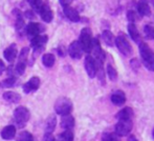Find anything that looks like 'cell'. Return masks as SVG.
I'll return each mask as SVG.
<instances>
[{
    "instance_id": "32",
    "label": "cell",
    "mask_w": 154,
    "mask_h": 141,
    "mask_svg": "<svg viewBox=\"0 0 154 141\" xmlns=\"http://www.w3.org/2000/svg\"><path fill=\"white\" fill-rule=\"evenodd\" d=\"M23 25H24V20H23V17H22V15H21V13L18 11V15L16 16V27H17V30H20Z\"/></svg>"
},
{
    "instance_id": "35",
    "label": "cell",
    "mask_w": 154,
    "mask_h": 141,
    "mask_svg": "<svg viewBox=\"0 0 154 141\" xmlns=\"http://www.w3.org/2000/svg\"><path fill=\"white\" fill-rule=\"evenodd\" d=\"M102 141H119V139L113 135V134L105 133L103 135V137H102Z\"/></svg>"
},
{
    "instance_id": "31",
    "label": "cell",
    "mask_w": 154,
    "mask_h": 141,
    "mask_svg": "<svg viewBox=\"0 0 154 141\" xmlns=\"http://www.w3.org/2000/svg\"><path fill=\"white\" fill-rule=\"evenodd\" d=\"M15 82H16V79H15V77H8L6 78L5 80H4L3 82L1 83L2 86H4V88H12V86L15 85Z\"/></svg>"
},
{
    "instance_id": "10",
    "label": "cell",
    "mask_w": 154,
    "mask_h": 141,
    "mask_svg": "<svg viewBox=\"0 0 154 141\" xmlns=\"http://www.w3.org/2000/svg\"><path fill=\"white\" fill-rule=\"evenodd\" d=\"M39 12H40L41 18H42V20L44 21V22L49 23L51 20H53L54 14H53V11H51V8H49L48 4L43 3V5L41 6V8H40Z\"/></svg>"
},
{
    "instance_id": "38",
    "label": "cell",
    "mask_w": 154,
    "mask_h": 141,
    "mask_svg": "<svg viewBox=\"0 0 154 141\" xmlns=\"http://www.w3.org/2000/svg\"><path fill=\"white\" fill-rule=\"evenodd\" d=\"M128 141H137V139H136V137H135V136L131 135L129 138H128Z\"/></svg>"
},
{
    "instance_id": "5",
    "label": "cell",
    "mask_w": 154,
    "mask_h": 141,
    "mask_svg": "<svg viewBox=\"0 0 154 141\" xmlns=\"http://www.w3.org/2000/svg\"><path fill=\"white\" fill-rule=\"evenodd\" d=\"M132 127L133 125L131 120H119L116 125V135L120 137L129 135V133L132 131Z\"/></svg>"
},
{
    "instance_id": "6",
    "label": "cell",
    "mask_w": 154,
    "mask_h": 141,
    "mask_svg": "<svg viewBox=\"0 0 154 141\" xmlns=\"http://www.w3.org/2000/svg\"><path fill=\"white\" fill-rule=\"evenodd\" d=\"M85 70L87 72V75L89 78H94L97 76V63L92 56H86L85 61H84Z\"/></svg>"
},
{
    "instance_id": "25",
    "label": "cell",
    "mask_w": 154,
    "mask_h": 141,
    "mask_svg": "<svg viewBox=\"0 0 154 141\" xmlns=\"http://www.w3.org/2000/svg\"><path fill=\"white\" fill-rule=\"evenodd\" d=\"M59 141H73V134L70 130H65L59 136Z\"/></svg>"
},
{
    "instance_id": "39",
    "label": "cell",
    "mask_w": 154,
    "mask_h": 141,
    "mask_svg": "<svg viewBox=\"0 0 154 141\" xmlns=\"http://www.w3.org/2000/svg\"><path fill=\"white\" fill-rule=\"evenodd\" d=\"M152 135H153V138H154V130H153V133H152Z\"/></svg>"
},
{
    "instance_id": "21",
    "label": "cell",
    "mask_w": 154,
    "mask_h": 141,
    "mask_svg": "<svg viewBox=\"0 0 154 141\" xmlns=\"http://www.w3.org/2000/svg\"><path fill=\"white\" fill-rule=\"evenodd\" d=\"M56 124H57V118L56 116L51 115L47 118L46 122H45V133H51L53 134V132L56 129Z\"/></svg>"
},
{
    "instance_id": "18",
    "label": "cell",
    "mask_w": 154,
    "mask_h": 141,
    "mask_svg": "<svg viewBox=\"0 0 154 141\" xmlns=\"http://www.w3.org/2000/svg\"><path fill=\"white\" fill-rule=\"evenodd\" d=\"M137 13L140 16H150L151 14V10L149 4L146 1L142 0V1L138 2L137 4Z\"/></svg>"
},
{
    "instance_id": "40",
    "label": "cell",
    "mask_w": 154,
    "mask_h": 141,
    "mask_svg": "<svg viewBox=\"0 0 154 141\" xmlns=\"http://www.w3.org/2000/svg\"><path fill=\"white\" fill-rule=\"evenodd\" d=\"M70 1H72V0H70Z\"/></svg>"
},
{
    "instance_id": "29",
    "label": "cell",
    "mask_w": 154,
    "mask_h": 141,
    "mask_svg": "<svg viewBox=\"0 0 154 141\" xmlns=\"http://www.w3.org/2000/svg\"><path fill=\"white\" fill-rule=\"evenodd\" d=\"M145 35L148 39H154V27L151 25H145L144 27Z\"/></svg>"
},
{
    "instance_id": "16",
    "label": "cell",
    "mask_w": 154,
    "mask_h": 141,
    "mask_svg": "<svg viewBox=\"0 0 154 141\" xmlns=\"http://www.w3.org/2000/svg\"><path fill=\"white\" fill-rule=\"evenodd\" d=\"M41 30H42V27H41L39 23L37 22H31L27 24L26 27V32L29 35H31L32 37H35L37 35H40Z\"/></svg>"
},
{
    "instance_id": "2",
    "label": "cell",
    "mask_w": 154,
    "mask_h": 141,
    "mask_svg": "<svg viewBox=\"0 0 154 141\" xmlns=\"http://www.w3.org/2000/svg\"><path fill=\"white\" fill-rule=\"evenodd\" d=\"M29 111L24 106H18L16 110L14 111V119L15 122L18 124V127H22L26 124V122L29 120Z\"/></svg>"
},
{
    "instance_id": "7",
    "label": "cell",
    "mask_w": 154,
    "mask_h": 141,
    "mask_svg": "<svg viewBox=\"0 0 154 141\" xmlns=\"http://www.w3.org/2000/svg\"><path fill=\"white\" fill-rule=\"evenodd\" d=\"M83 49L79 41H73L68 47V54L72 59H80L83 55Z\"/></svg>"
},
{
    "instance_id": "8",
    "label": "cell",
    "mask_w": 154,
    "mask_h": 141,
    "mask_svg": "<svg viewBox=\"0 0 154 141\" xmlns=\"http://www.w3.org/2000/svg\"><path fill=\"white\" fill-rule=\"evenodd\" d=\"M40 86V79L38 77H32L26 83L23 85V91L26 94H29L32 92H36Z\"/></svg>"
},
{
    "instance_id": "15",
    "label": "cell",
    "mask_w": 154,
    "mask_h": 141,
    "mask_svg": "<svg viewBox=\"0 0 154 141\" xmlns=\"http://www.w3.org/2000/svg\"><path fill=\"white\" fill-rule=\"evenodd\" d=\"M61 127L65 130H71L73 127H75V118H73L70 114L62 116Z\"/></svg>"
},
{
    "instance_id": "14",
    "label": "cell",
    "mask_w": 154,
    "mask_h": 141,
    "mask_svg": "<svg viewBox=\"0 0 154 141\" xmlns=\"http://www.w3.org/2000/svg\"><path fill=\"white\" fill-rule=\"evenodd\" d=\"M16 136V127L14 125H8L1 131V137L4 140H11Z\"/></svg>"
},
{
    "instance_id": "23",
    "label": "cell",
    "mask_w": 154,
    "mask_h": 141,
    "mask_svg": "<svg viewBox=\"0 0 154 141\" xmlns=\"http://www.w3.org/2000/svg\"><path fill=\"white\" fill-rule=\"evenodd\" d=\"M102 38H103L104 42H105V44H107L108 46H113L114 45V36L113 34L111 33L110 31H104L103 34H102Z\"/></svg>"
},
{
    "instance_id": "4",
    "label": "cell",
    "mask_w": 154,
    "mask_h": 141,
    "mask_svg": "<svg viewBox=\"0 0 154 141\" xmlns=\"http://www.w3.org/2000/svg\"><path fill=\"white\" fill-rule=\"evenodd\" d=\"M114 43H116V46H118L119 51H120L124 56H126V57L131 56L132 47H131V45H130L129 41L126 39L125 36L124 35L118 36L116 38V40H114Z\"/></svg>"
},
{
    "instance_id": "12",
    "label": "cell",
    "mask_w": 154,
    "mask_h": 141,
    "mask_svg": "<svg viewBox=\"0 0 154 141\" xmlns=\"http://www.w3.org/2000/svg\"><path fill=\"white\" fill-rule=\"evenodd\" d=\"M18 54V50H17L16 44H11L8 47H6L5 51L3 53V56L8 62H13L17 57Z\"/></svg>"
},
{
    "instance_id": "24",
    "label": "cell",
    "mask_w": 154,
    "mask_h": 141,
    "mask_svg": "<svg viewBox=\"0 0 154 141\" xmlns=\"http://www.w3.org/2000/svg\"><path fill=\"white\" fill-rule=\"evenodd\" d=\"M55 61H56V58L53 54H44L42 57V63L44 64V66L46 68H51V66L55 64Z\"/></svg>"
},
{
    "instance_id": "34",
    "label": "cell",
    "mask_w": 154,
    "mask_h": 141,
    "mask_svg": "<svg viewBox=\"0 0 154 141\" xmlns=\"http://www.w3.org/2000/svg\"><path fill=\"white\" fill-rule=\"evenodd\" d=\"M127 18H128V20L130 21V23H134L138 19V16L134 11H129V12L127 13Z\"/></svg>"
},
{
    "instance_id": "26",
    "label": "cell",
    "mask_w": 154,
    "mask_h": 141,
    "mask_svg": "<svg viewBox=\"0 0 154 141\" xmlns=\"http://www.w3.org/2000/svg\"><path fill=\"white\" fill-rule=\"evenodd\" d=\"M17 141H35V140L31 133H29V132H21L18 135Z\"/></svg>"
},
{
    "instance_id": "33",
    "label": "cell",
    "mask_w": 154,
    "mask_h": 141,
    "mask_svg": "<svg viewBox=\"0 0 154 141\" xmlns=\"http://www.w3.org/2000/svg\"><path fill=\"white\" fill-rule=\"evenodd\" d=\"M143 62H144V66H146L149 71L154 72V55L152 56V57L149 58L148 60H146V61H143Z\"/></svg>"
},
{
    "instance_id": "28",
    "label": "cell",
    "mask_w": 154,
    "mask_h": 141,
    "mask_svg": "<svg viewBox=\"0 0 154 141\" xmlns=\"http://www.w3.org/2000/svg\"><path fill=\"white\" fill-rule=\"evenodd\" d=\"M107 74L108 76H109L110 80L111 81H116V79H118V72L114 70V68L112 66H107Z\"/></svg>"
},
{
    "instance_id": "17",
    "label": "cell",
    "mask_w": 154,
    "mask_h": 141,
    "mask_svg": "<svg viewBox=\"0 0 154 141\" xmlns=\"http://www.w3.org/2000/svg\"><path fill=\"white\" fill-rule=\"evenodd\" d=\"M132 116H133V111L131 107H124L116 114V118L119 120H131Z\"/></svg>"
},
{
    "instance_id": "37",
    "label": "cell",
    "mask_w": 154,
    "mask_h": 141,
    "mask_svg": "<svg viewBox=\"0 0 154 141\" xmlns=\"http://www.w3.org/2000/svg\"><path fill=\"white\" fill-rule=\"evenodd\" d=\"M4 71H5V64H4L3 61L0 59V75H2Z\"/></svg>"
},
{
    "instance_id": "30",
    "label": "cell",
    "mask_w": 154,
    "mask_h": 141,
    "mask_svg": "<svg viewBox=\"0 0 154 141\" xmlns=\"http://www.w3.org/2000/svg\"><path fill=\"white\" fill-rule=\"evenodd\" d=\"M29 1V3L31 4V6L34 10H36V11H40V8H41V6L43 5V1L42 0H27Z\"/></svg>"
},
{
    "instance_id": "19",
    "label": "cell",
    "mask_w": 154,
    "mask_h": 141,
    "mask_svg": "<svg viewBox=\"0 0 154 141\" xmlns=\"http://www.w3.org/2000/svg\"><path fill=\"white\" fill-rule=\"evenodd\" d=\"M111 101L113 104L116 105H123L126 101V97H125V94L121 91H118V92L113 93L111 95Z\"/></svg>"
},
{
    "instance_id": "22",
    "label": "cell",
    "mask_w": 154,
    "mask_h": 141,
    "mask_svg": "<svg viewBox=\"0 0 154 141\" xmlns=\"http://www.w3.org/2000/svg\"><path fill=\"white\" fill-rule=\"evenodd\" d=\"M3 99L8 102L11 103H18L21 99V96L18 94V93H15V92H5L3 94Z\"/></svg>"
},
{
    "instance_id": "13",
    "label": "cell",
    "mask_w": 154,
    "mask_h": 141,
    "mask_svg": "<svg viewBox=\"0 0 154 141\" xmlns=\"http://www.w3.org/2000/svg\"><path fill=\"white\" fill-rule=\"evenodd\" d=\"M47 42V36L37 35L32 38V45L35 50H42V47Z\"/></svg>"
},
{
    "instance_id": "36",
    "label": "cell",
    "mask_w": 154,
    "mask_h": 141,
    "mask_svg": "<svg viewBox=\"0 0 154 141\" xmlns=\"http://www.w3.org/2000/svg\"><path fill=\"white\" fill-rule=\"evenodd\" d=\"M43 141H55V138H54L53 134L45 133L44 136H43Z\"/></svg>"
},
{
    "instance_id": "9",
    "label": "cell",
    "mask_w": 154,
    "mask_h": 141,
    "mask_svg": "<svg viewBox=\"0 0 154 141\" xmlns=\"http://www.w3.org/2000/svg\"><path fill=\"white\" fill-rule=\"evenodd\" d=\"M138 50H140V57H142L143 61H146V60H148L149 58L152 57L154 55V52L150 49V46L145 42H140Z\"/></svg>"
},
{
    "instance_id": "11",
    "label": "cell",
    "mask_w": 154,
    "mask_h": 141,
    "mask_svg": "<svg viewBox=\"0 0 154 141\" xmlns=\"http://www.w3.org/2000/svg\"><path fill=\"white\" fill-rule=\"evenodd\" d=\"M63 11H64L65 16L70 21H72V22H78V21H80V15H79V13L77 12L75 8L67 5V6H63Z\"/></svg>"
},
{
    "instance_id": "3",
    "label": "cell",
    "mask_w": 154,
    "mask_h": 141,
    "mask_svg": "<svg viewBox=\"0 0 154 141\" xmlns=\"http://www.w3.org/2000/svg\"><path fill=\"white\" fill-rule=\"evenodd\" d=\"M79 42L84 52L90 53V51H91V43H92V37H91V31H90V29L85 27V29L82 30L81 34H80Z\"/></svg>"
},
{
    "instance_id": "27",
    "label": "cell",
    "mask_w": 154,
    "mask_h": 141,
    "mask_svg": "<svg viewBox=\"0 0 154 141\" xmlns=\"http://www.w3.org/2000/svg\"><path fill=\"white\" fill-rule=\"evenodd\" d=\"M25 68H26V61H21V60H18V63L16 64V68H15V72H16L17 75H22L25 71Z\"/></svg>"
},
{
    "instance_id": "1",
    "label": "cell",
    "mask_w": 154,
    "mask_h": 141,
    "mask_svg": "<svg viewBox=\"0 0 154 141\" xmlns=\"http://www.w3.org/2000/svg\"><path fill=\"white\" fill-rule=\"evenodd\" d=\"M55 111L58 115H68L72 111V102L66 97H61L55 103Z\"/></svg>"
},
{
    "instance_id": "20",
    "label": "cell",
    "mask_w": 154,
    "mask_h": 141,
    "mask_svg": "<svg viewBox=\"0 0 154 141\" xmlns=\"http://www.w3.org/2000/svg\"><path fill=\"white\" fill-rule=\"evenodd\" d=\"M128 33H129L130 37H131V39L134 41V42H136V43L140 42V33H138L137 29H136L134 23H129V25H128Z\"/></svg>"
}]
</instances>
